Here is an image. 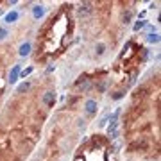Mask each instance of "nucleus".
Returning a JSON list of instances; mask_svg holds the SVG:
<instances>
[{
    "label": "nucleus",
    "mask_w": 161,
    "mask_h": 161,
    "mask_svg": "<svg viewBox=\"0 0 161 161\" xmlns=\"http://www.w3.org/2000/svg\"><path fill=\"white\" fill-rule=\"evenodd\" d=\"M70 18L66 16V7L61 9L57 15H52L41 29V39H38V50L45 56H56L63 52L70 41Z\"/></svg>",
    "instance_id": "obj_1"
}]
</instances>
